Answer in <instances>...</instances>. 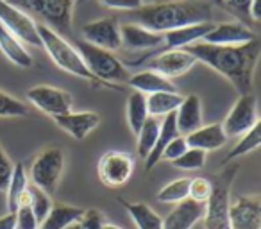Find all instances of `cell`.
I'll return each mask as SVG.
<instances>
[{
  "instance_id": "6da1fadb",
  "label": "cell",
  "mask_w": 261,
  "mask_h": 229,
  "mask_svg": "<svg viewBox=\"0 0 261 229\" xmlns=\"http://www.w3.org/2000/svg\"><path fill=\"white\" fill-rule=\"evenodd\" d=\"M185 50L190 52L197 61L204 63L222 77H225L238 90L240 95L252 93L254 70L261 54V43L257 38L249 43L234 45V47L197 41L185 47Z\"/></svg>"
},
{
  "instance_id": "7a4b0ae2",
  "label": "cell",
  "mask_w": 261,
  "mask_h": 229,
  "mask_svg": "<svg viewBox=\"0 0 261 229\" xmlns=\"http://www.w3.org/2000/svg\"><path fill=\"white\" fill-rule=\"evenodd\" d=\"M130 16L133 23H138L152 33L165 34L179 27L211 22L213 6L200 0H167V2L142 6L136 11H130Z\"/></svg>"
},
{
  "instance_id": "3957f363",
  "label": "cell",
  "mask_w": 261,
  "mask_h": 229,
  "mask_svg": "<svg viewBox=\"0 0 261 229\" xmlns=\"http://www.w3.org/2000/svg\"><path fill=\"white\" fill-rule=\"evenodd\" d=\"M73 45L83 58L86 68L90 70V73L100 86H109L116 90V83L129 81V70L113 52L98 48L84 40H75Z\"/></svg>"
},
{
  "instance_id": "277c9868",
  "label": "cell",
  "mask_w": 261,
  "mask_h": 229,
  "mask_svg": "<svg viewBox=\"0 0 261 229\" xmlns=\"http://www.w3.org/2000/svg\"><path fill=\"white\" fill-rule=\"evenodd\" d=\"M240 170V165L229 163L220 174L211 175L213 192L204 204V227L206 229H231L229 224V204H231V186Z\"/></svg>"
},
{
  "instance_id": "5b68a950",
  "label": "cell",
  "mask_w": 261,
  "mask_h": 229,
  "mask_svg": "<svg viewBox=\"0 0 261 229\" xmlns=\"http://www.w3.org/2000/svg\"><path fill=\"white\" fill-rule=\"evenodd\" d=\"M38 34H40L41 47L47 50V54L50 56L52 61H54L59 68L72 73V75H75V77L90 81L95 86H100V84L95 81V77L90 73V70L86 68V65H84L79 52L75 50V47L70 45L61 34H58L56 31H52L50 27L43 26V23H38Z\"/></svg>"
},
{
  "instance_id": "8992f818",
  "label": "cell",
  "mask_w": 261,
  "mask_h": 229,
  "mask_svg": "<svg viewBox=\"0 0 261 229\" xmlns=\"http://www.w3.org/2000/svg\"><path fill=\"white\" fill-rule=\"evenodd\" d=\"M29 16L43 20V26L50 27L58 34L72 33V16L75 0H8Z\"/></svg>"
},
{
  "instance_id": "52a82bcc",
  "label": "cell",
  "mask_w": 261,
  "mask_h": 229,
  "mask_svg": "<svg viewBox=\"0 0 261 229\" xmlns=\"http://www.w3.org/2000/svg\"><path fill=\"white\" fill-rule=\"evenodd\" d=\"M66 156L65 150L58 145L45 147L36 154L31 165V183L43 190L47 195H52L58 190V185L65 172Z\"/></svg>"
},
{
  "instance_id": "ba28073f",
  "label": "cell",
  "mask_w": 261,
  "mask_h": 229,
  "mask_svg": "<svg viewBox=\"0 0 261 229\" xmlns=\"http://www.w3.org/2000/svg\"><path fill=\"white\" fill-rule=\"evenodd\" d=\"M97 172L102 185L109 188H120L135 172V158L122 150H109L100 156Z\"/></svg>"
},
{
  "instance_id": "9c48e42d",
  "label": "cell",
  "mask_w": 261,
  "mask_h": 229,
  "mask_svg": "<svg viewBox=\"0 0 261 229\" xmlns=\"http://www.w3.org/2000/svg\"><path fill=\"white\" fill-rule=\"evenodd\" d=\"M0 23L13 33L23 45H31V47H41L40 34H38V23L20 11L18 8L11 6L8 0H0Z\"/></svg>"
},
{
  "instance_id": "30bf717a",
  "label": "cell",
  "mask_w": 261,
  "mask_h": 229,
  "mask_svg": "<svg viewBox=\"0 0 261 229\" xmlns=\"http://www.w3.org/2000/svg\"><path fill=\"white\" fill-rule=\"evenodd\" d=\"M27 100L34 108L43 111L45 115H50L52 118L72 111V106H73V97L68 91L56 86H47V84H40V86L31 88L27 91Z\"/></svg>"
},
{
  "instance_id": "8fae6325",
  "label": "cell",
  "mask_w": 261,
  "mask_h": 229,
  "mask_svg": "<svg viewBox=\"0 0 261 229\" xmlns=\"http://www.w3.org/2000/svg\"><path fill=\"white\" fill-rule=\"evenodd\" d=\"M256 95L247 93L240 95V98L236 100V104L231 108V111L227 113L222 129H224L227 138H236L242 136L252 128L257 122V108H256Z\"/></svg>"
},
{
  "instance_id": "7c38bea8",
  "label": "cell",
  "mask_w": 261,
  "mask_h": 229,
  "mask_svg": "<svg viewBox=\"0 0 261 229\" xmlns=\"http://www.w3.org/2000/svg\"><path fill=\"white\" fill-rule=\"evenodd\" d=\"M195 63L197 59L190 52H186L185 48H177V50L160 52V54L149 58L147 70H152L170 81L174 77H181L186 72H190L195 66Z\"/></svg>"
},
{
  "instance_id": "4fadbf2b",
  "label": "cell",
  "mask_w": 261,
  "mask_h": 229,
  "mask_svg": "<svg viewBox=\"0 0 261 229\" xmlns=\"http://www.w3.org/2000/svg\"><path fill=\"white\" fill-rule=\"evenodd\" d=\"M231 229H261V199L259 195H240L229 204Z\"/></svg>"
},
{
  "instance_id": "5bb4252c",
  "label": "cell",
  "mask_w": 261,
  "mask_h": 229,
  "mask_svg": "<svg viewBox=\"0 0 261 229\" xmlns=\"http://www.w3.org/2000/svg\"><path fill=\"white\" fill-rule=\"evenodd\" d=\"M81 31H83L84 41H88V43L95 45L98 48L113 52L122 47L120 26L113 18H102L90 23H84Z\"/></svg>"
},
{
  "instance_id": "9a60e30c",
  "label": "cell",
  "mask_w": 261,
  "mask_h": 229,
  "mask_svg": "<svg viewBox=\"0 0 261 229\" xmlns=\"http://www.w3.org/2000/svg\"><path fill=\"white\" fill-rule=\"evenodd\" d=\"M213 27H215L213 22H202V23H193V26H186V27H179V29H174V31H168V33L163 34V48L154 52L152 56L160 54V52H165V50H177V48H185L192 43H197V41H202L204 36H206ZM152 56H149V58H152ZM149 58L140 61L136 66L143 65Z\"/></svg>"
},
{
  "instance_id": "2e32d148",
  "label": "cell",
  "mask_w": 261,
  "mask_h": 229,
  "mask_svg": "<svg viewBox=\"0 0 261 229\" xmlns=\"http://www.w3.org/2000/svg\"><path fill=\"white\" fill-rule=\"evenodd\" d=\"M256 34L249 26L242 22H224L215 26L210 33L204 36V43L210 45H224V47H234L256 40Z\"/></svg>"
},
{
  "instance_id": "e0dca14e",
  "label": "cell",
  "mask_w": 261,
  "mask_h": 229,
  "mask_svg": "<svg viewBox=\"0 0 261 229\" xmlns=\"http://www.w3.org/2000/svg\"><path fill=\"white\" fill-rule=\"evenodd\" d=\"M54 122L72 138L84 140L100 124V117L93 111H68L65 115L54 117Z\"/></svg>"
},
{
  "instance_id": "ac0fdd59",
  "label": "cell",
  "mask_w": 261,
  "mask_h": 229,
  "mask_svg": "<svg viewBox=\"0 0 261 229\" xmlns=\"http://www.w3.org/2000/svg\"><path fill=\"white\" fill-rule=\"evenodd\" d=\"M120 40L122 47L129 50H147V48H158L163 43V34L152 33L138 23H123L120 26Z\"/></svg>"
},
{
  "instance_id": "d6986e66",
  "label": "cell",
  "mask_w": 261,
  "mask_h": 229,
  "mask_svg": "<svg viewBox=\"0 0 261 229\" xmlns=\"http://www.w3.org/2000/svg\"><path fill=\"white\" fill-rule=\"evenodd\" d=\"M175 124L181 136H188L202 125V102L199 95H186L175 109Z\"/></svg>"
},
{
  "instance_id": "ffe728a7",
  "label": "cell",
  "mask_w": 261,
  "mask_h": 229,
  "mask_svg": "<svg viewBox=\"0 0 261 229\" xmlns=\"http://www.w3.org/2000/svg\"><path fill=\"white\" fill-rule=\"evenodd\" d=\"M204 215V204L192 199L179 202L167 218H163V229H192Z\"/></svg>"
},
{
  "instance_id": "44dd1931",
  "label": "cell",
  "mask_w": 261,
  "mask_h": 229,
  "mask_svg": "<svg viewBox=\"0 0 261 229\" xmlns=\"http://www.w3.org/2000/svg\"><path fill=\"white\" fill-rule=\"evenodd\" d=\"M186 143L192 149L199 150H217L220 147H224L227 143V136H225L222 124H210V125H200L197 131L190 133L188 136H185Z\"/></svg>"
},
{
  "instance_id": "7402d4cb",
  "label": "cell",
  "mask_w": 261,
  "mask_h": 229,
  "mask_svg": "<svg viewBox=\"0 0 261 229\" xmlns=\"http://www.w3.org/2000/svg\"><path fill=\"white\" fill-rule=\"evenodd\" d=\"M179 131H177V124H175V113H170L167 117H163L161 120V128H160V136L156 140V145L152 147L150 154L145 158V170H152L158 163L161 161V156H163V150L167 149V145L172 142L174 138H177Z\"/></svg>"
},
{
  "instance_id": "603a6c76",
  "label": "cell",
  "mask_w": 261,
  "mask_h": 229,
  "mask_svg": "<svg viewBox=\"0 0 261 229\" xmlns=\"http://www.w3.org/2000/svg\"><path fill=\"white\" fill-rule=\"evenodd\" d=\"M0 50L4 52V56L13 63V65L20 66V68H31L33 66V56L27 52L23 43L9 33L2 23H0Z\"/></svg>"
},
{
  "instance_id": "cb8c5ba5",
  "label": "cell",
  "mask_w": 261,
  "mask_h": 229,
  "mask_svg": "<svg viewBox=\"0 0 261 229\" xmlns=\"http://www.w3.org/2000/svg\"><path fill=\"white\" fill-rule=\"evenodd\" d=\"M127 83H129V86L135 88V91H140L143 95H152L158 91H177L172 81L165 79L163 75L152 72V70H142V72L129 77Z\"/></svg>"
},
{
  "instance_id": "d4e9b609",
  "label": "cell",
  "mask_w": 261,
  "mask_h": 229,
  "mask_svg": "<svg viewBox=\"0 0 261 229\" xmlns=\"http://www.w3.org/2000/svg\"><path fill=\"white\" fill-rule=\"evenodd\" d=\"M84 213V208L70 204H52L50 211L38 229H68Z\"/></svg>"
},
{
  "instance_id": "484cf974",
  "label": "cell",
  "mask_w": 261,
  "mask_h": 229,
  "mask_svg": "<svg viewBox=\"0 0 261 229\" xmlns=\"http://www.w3.org/2000/svg\"><path fill=\"white\" fill-rule=\"evenodd\" d=\"M130 220L135 222L138 229H163V218L145 202H127L120 199Z\"/></svg>"
},
{
  "instance_id": "4316f807",
  "label": "cell",
  "mask_w": 261,
  "mask_h": 229,
  "mask_svg": "<svg viewBox=\"0 0 261 229\" xmlns=\"http://www.w3.org/2000/svg\"><path fill=\"white\" fill-rule=\"evenodd\" d=\"M182 95L179 91H158V93L147 95V111L149 117L163 118L170 113H175L179 104L182 102Z\"/></svg>"
},
{
  "instance_id": "83f0119b",
  "label": "cell",
  "mask_w": 261,
  "mask_h": 229,
  "mask_svg": "<svg viewBox=\"0 0 261 229\" xmlns=\"http://www.w3.org/2000/svg\"><path fill=\"white\" fill-rule=\"evenodd\" d=\"M27 185H29V177H27L25 165L23 163L15 165L11 179H9V185H8V188H6V192H8L9 213H15L16 211V208H18L20 200H22L23 193H25V190H27Z\"/></svg>"
},
{
  "instance_id": "f1b7e54d",
  "label": "cell",
  "mask_w": 261,
  "mask_h": 229,
  "mask_svg": "<svg viewBox=\"0 0 261 229\" xmlns=\"http://www.w3.org/2000/svg\"><path fill=\"white\" fill-rule=\"evenodd\" d=\"M149 118V111H147V95L140 93V91H133L127 98V122H129L130 131L138 135L142 125Z\"/></svg>"
},
{
  "instance_id": "f546056e",
  "label": "cell",
  "mask_w": 261,
  "mask_h": 229,
  "mask_svg": "<svg viewBox=\"0 0 261 229\" xmlns=\"http://www.w3.org/2000/svg\"><path fill=\"white\" fill-rule=\"evenodd\" d=\"M259 143H261V122L257 120L245 135H242V138H240V142L234 145V149L229 150V154L224 158L222 165H229L231 161H234L236 158H242V156H245V154L252 152V150H256L257 147H259Z\"/></svg>"
},
{
  "instance_id": "4dcf8cb0",
  "label": "cell",
  "mask_w": 261,
  "mask_h": 229,
  "mask_svg": "<svg viewBox=\"0 0 261 229\" xmlns=\"http://www.w3.org/2000/svg\"><path fill=\"white\" fill-rule=\"evenodd\" d=\"M160 128H161V120L156 117H149L145 120V124L142 125V129L138 131V156L145 160L150 154L152 147L156 145V140L160 136Z\"/></svg>"
},
{
  "instance_id": "1f68e13d",
  "label": "cell",
  "mask_w": 261,
  "mask_h": 229,
  "mask_svg": "<svg viewBox=\"0 0 261 229\" xmlns=\"http://www.w3.org/2000/svg\"><path fill=\"white\" fill-rule=\"evenodd\" d=\"M27 200H29V206H31V210H33L34 217H36L38 224H41L52 208L50 195H47L43 190L34 186L33 183H29V185H27Z\"/></svg>"
},
{
  "instance_id": "d6a6232c",
  "label": "cell",
  "mask_w": 261,
  "mask_h": 229,
  "mask_svg": "<svg viewBox=\"0 0 261 229\" xmlns=\"http://www.w3.org/2000/svg\"><path fill=\"white\" fill-rule=\"evenodd\" d=\"M188 186H190V179H186V177L170 181L168 185H165L163 188L158 192V200L165 204L182 202V200L188 199Z\"/></svg>"
},
{
  "instance_id": "836d02e7",
  "label": "cell",
  "mask_w": 261,
  "mask_h": 229,
  "mask_svg": "<svg viewBox=\"0 0 261 229\" xmlns=\"http://www.w3.org/2000/svg\"><path fill=\"white\" fill-rule=\"evenodd\" d=\"M29 115V108L22 100L0 90V118H22Z\"/></svg>"
},
{
  "instance_id": "e575fe53",
  "label": "cell",
  "mask_w": 261,
  "mask_h": 229,
  "mask_svg": "<svg viewBox=\"0 0 261 229\" xmlns=\"http://www.w3.org/2000/svg\"><path fill=\"white\" fill-rule=\"evenodd\" d=\"M172 165L175 168H181V170H199V168H202L206 165V152L188 147L182 156H179L175 161H172Z\"/></svg>"
},
{
  "instance_id": "d590c367",
  "label": "cell",
  "mask_w": 261,
  "mask_h": 229,
  "mask_svg": "<svg viewBox=\"0 0 261 229\" xmlns=\"http://www.w3.org/2000/svg\"><path fill=\"white\" fill-rule=\"evenodd\" d=\"M211 192H213V185H211L210 177H195L190 181L188 199L195 200L199 204H206L207 199L211 197Z\"/></svg>"
},
{
  "instance_id": "8d00e7d4",
  "label": "cell",
  "mask_w": 261,
  "mask_h": 229,
  "mask_svg": "<svg viewBox=\"0 0 261 229\" xmlns=\"http://www.w3.org/2000/svg\"><path fill=\"white\" fill-rule=\"evenodd\" d=\"M15 217H16V229H38L40 224H38L36 217H34L33 210L29 206V200H27V190L23 193L22 200H20L18 208L15 211Z\"/></svg>"
},
{
  "instance_id": "74e56055",
  "label": "cell",
  "mask_w": 261,
  "mask_h": 229,
  "mask_svg": "<svg viewBox=\"0 0 261 229\" xmlns=\"http://www.w3.org/2000/svg\"><path fill=\"white\" fill-rule=\"evenodd\" d=\"M104 222H106L104 215L98 210L91 208V210H84L83 217L77 222H73L68 229H100L104 225Z\"/></svg>"
},
{
  "instance_id": "f35d334b",
  "label": "cell",
  "mask_w": 261,
  "mask_h": 229,
  "mask_svg": "<svg viewBox=\"0 0 261 229\" xmlns=\"http://www.w3.org/2000/svg\"><path fill=\"white\" fill-rule=\"evenodd\" d=\"M186 149H188V143H186L185 136H177V138H174L170 143L167 145V149L163 150V156H161V161H175L179 156H182V154L186 152Z\"/></svg>"
},
{
  "instance_id": "ab89813d",
  "label": "cell",
  "mask_w": 261,
  "mask_h": 229,
  "mask_svg": "<svg viewBox=\"0 0 261 229\" xmlns=\"http://www.w3.org/2000/svg\"><path fill=\"white\" fill-rule=\"evenodd\" d=\"M13 168H15V163L9 160V156L4 152V149L0 147V192H6V188H8Z\"/></svg>"
},
{
  "instance_id": "60d3db41",
  "label": "cell",
  "mask_w": 261,
  "mask_h": 229,
  "mask_svg": "<svg viewBox=\"0 0 261 229\" xmlns=\"http://www.w3.org/2000/svg\"><path fill=\"white\" fill-rule=\"evenodd\" d=\"M220 2L242 20H250V4H252V0H220Z\"/></svg>"
},
{
  "instance_id": "b9f144b4",
  "label": "cell",
  "mask_w": 261,
  "mask_h": 229,
  "mask_svg": "<svg viewBox=\"0 0 261 229\" xmlns=\"http://www.w3.org/2000/svg\"><path fill=\"white\" fill-rule=\"evenodd\" d=\"M104 8L123 9V11H136L143 6V0H98Z\"/></svg>"
},
{
  "instance_id": "7bdbcfd3",
  "label": "cell",
  "mask_w": 261,
  "mask_h": 229,
  "mask_svg": "<svg viewBox=\"0 0 261 229\" xmlns=\"http://www.w3.org/2000/svg\"><path fill=\"white\" fill-rule=\"evenodd\" d=\"M0 229H16L15 213H8L4 217H0Z\"/></svg>"
},
{
  "instance_id": "ee69618b",
  "label": "cell",
  "mask_w": 261,
  "mask_h": 229,
  "mask_svg": "<svg viewBox=\"0 0 261 229\" xmlns=\"http://www.w3.org/2000/svg\"><path fill=\"white\" fill-rule=\"evenodd\" d=\"M100 229H123V227H120V225H116V224H108V222H104V225H102Z\"/></svg>"
},
{
  "instance_id": "f6af8a7d",
  "label": "cell",
  "mask_w": 261,
  "mask_h": 229,
  "mask_svg": "<svg viewBox=\"0 0 261 229\" xmlns=\"http://www.w3.org/2000/svg\"><path fill=\"white\" fill-rule=\"evenodd\" d=\"M84 2H88V0H79V4H84Z\"/></svg>"
}]
</instances>
